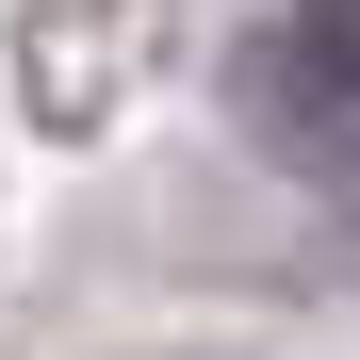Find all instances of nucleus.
<instances>
[{
    "label": "nucleus",
    "mask_w": 360,
    "mask_h": 360,
    "mask_svg": "<svg viewBox=\"0 0 360 360\" xmlns=\"http://www.w3.org/2000/svg\"><path fill=\"white\" fill-rule=\"evenodd\" d=\"M344 229H360V180H344Z\"/></svg>",
    "instance_id": "f03ea898"
},
{
    "label": "nucleus",
    "mask_w": 360,
    "mask_h": 360,
    "mask_svg": "<svg viewBox=\"0 0 360 360\" xmlns=\"http://www.w3.org/2000/svg\"><path fill=\"white\" fill-rule=\"evenodd\" d=\"M262 98H278V115H328V131H360V0H295L278 49H262Z\"/></svg>",
    "instance_id": "f257e3e1"
}]
</instances>
